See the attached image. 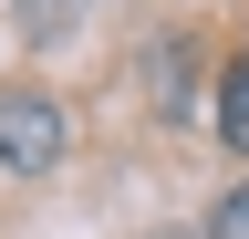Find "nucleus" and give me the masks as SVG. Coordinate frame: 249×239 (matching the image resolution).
<instances>
[{
  "mask_svg": "<svg viewBox=\"0 0 249 239\" xmlns=\"http://www.w3.org/2000/svg\"><path fill=\"white\" fill-rule=\"evenodd\" d=\"M62 146H73V125L52 94H0V166L42 177V166H62Z\"/></svg>",
  "mask_w": 249,
  "mask_h": 239,
  "instance_id": "obj_1",
  "label": "nucleus"
},
{
  "mask_svg": "<svg viewBox=\"0 0 249 239\" xmlns=\"http://www.w3.org/2000/svg\"><path fill=\"white\" fill-rule=\"evenodd\" d=\"M73 11H83V0H21V32L52 42V32H73Z\"/></svg>",
  "mask_w": 249,
  "mask_h": 239,
  "instance_id": "obj_2",
  "label": "nucleus"
},
{
  "mask_svg": "<svg viewBox=\"0 0 249 239\" xmlns=\"http://www.w3.org/2000/svg\"><path fill=\"white\" fill-rule=\"evenodd\" d=\"M218 135H229V146H249V63L229 73V104H218Z\"/></svg>",
  "mask_w": 249,
  "mask_h": 239,
  "instance_id": "obj_3",
  "label": "nucleus"
},
{
  "mask_svg": "<svg viewBox=\"0 0 249 239\" xmlns=\"http://www.w3.org/2000/svg\"><path fill=\"white\" fill-rule=\"evenodd\" d=\"M208 239H249V177H239L229 198H218V219H208Z\"/></svg>",
  "mask_w": 249,
  "mask_h": 239,
  "instance_id": "obj_4",
  "label": "nucleus"
}]
</instances>
